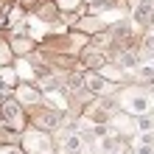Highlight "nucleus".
<instances>
[{"mask_svg":"<svg viewBox=\"0 0 154 154\" xmlns=\"http://www.w3.org/2000/svg\"><path fill=\"white\" fill-rule=\"evenodd\" d=\"M121 109L132 112V115H146V112L154 109V95L149 93L146 87L134 84V87H129V90L121 95Z\"/></svg>","mask_w":154,"mask_h":154,"instance_id":"nucleus-1","label":"nucleus"},{"mask_svg":"<svg viewBox=\"0 0 154 154\" xmlns=\"http://www.w3.org/2000/svg\"><path fill=\"white\" fill-rule=\"evenodd\" d=\"M20 149L25 154H56L51 132H42V129H25L23 140H20Z\"/></svg>","mask_w":154,"mask_h":154,"instance_id":"nucleus-2","label":"nucleus"},{"mask_svg":"<svg viewBox=\"0 0 154 154\" xmlns=\"http://www.w3.org/2000/svg\"><path fill=\"white\" fill-rule=\"evenodd\" d=\"M0 121H3V129L11 132V134H23L25 126H28V118H25V109L14 98L3 101V109H0Z\"/></svg>","mask_w":154,"mask_h":154,"instance_id":"nucleus-3","label":"nucleus"},{"mask_svg":"<svg viewBox=\"0 0 154 154\" xmlns=\"http://www.w3.org/2000/svg\"><path fill=\"white\" fill-rule=\"evenodd\" d=\"M42 90H37L34 84H25V81H20V84L14 87V101L20 106H39L42 104Z\"/></svg>","mask_w":154,"mask_h":154,"instance_id":"nucleus-4","label":"nucleus"},{"mask_svg":"<svg viewBox=\"0 0 154 154\" xmlns=\"http://www.w3.org/2000/svg\"><path fill=\"white\" fill-rule=\"evenodd\" d=\"M31 121H34V129L48 132V129H53V126L59 123V112H56V109H51V106H45V104H39L37 109H34Z\"/></svg>","mask_w":154,"mask_h":154,"instance_id":"nucleus-5","label":"nucleus"},{"mask_svg":"<svg viewBox=\"0 0 154 154\" xmlns=\"http://www.w3.org/2000/svg\"><path fill=\"white\" fill-rule=\"evenodd\" d=\"M132 17H134V23H137L140 28H149L154 23V3L151 0H137V3L132 6Z\"/></svg>","mask_w":154,"mask_h":154,"instance_id":"nucleus-6","label":"nucleus"},{"mask_svg":"<svg viewBox=\"0 0 154 154\" xmlns=\"http://www.w3.org/2000/svg\"><path fill=\"white\" fill-rule=\"evenodd\" d=\"M84 90H87V95H104V93H109V90L115 87V84H109V81L106 79H101L98 73H93V70H90V73H84Z\"/></svg>","mask_w":154,"mask_h":154,"instance_id":"nucleus-7","label":"nucleus"},{"mask_svg":"<svg viewBox=\"0 0 154 154\" xmlns=\"http://www.w3.org/2000/svg\"><path fill=\"white\" fill-rule=\"evenodd\" d=\"M98 76H101V79H106L109 84H121L126 73H123V67H118V65H109V62H104V65L98 67Z\"/></svg>","mask_w":154,"mask_h":154,"instance_id":"nucleus-8","label":"nucleus"},{"mask_svg":"<svg viewBox=\"0 0 154 154\" xmlns=\"http://www.w3.org/2000/svg\"><path fill=\"white\" fill-rule=\"evenodd\" d=\"M8 48H11V53H20V56H25V53L34 51V39H31V37H20V34H11Z\"/></svg>","mask_w":154,"mask_h":154,"instance_id":"nucleus-9","label":"nucleus"},{"mask_svg":"<svg viewBox=\"0 0 154 154\" xmlns=\"http://www.w3.org/2000/svg\"><path fill=\"white\" fill-rule=\"evenodd\" d=\"M76 31L81 34H98V31H104V20L101 17H81L79 20V25H76Z\"/></svg>","mask_w":154,"mask_h":154,"instance_id":"nucleus-10","label":"nucleus"},{"mask_svg":"<svg viewBox=\"0 0 154 154\" xmlns=\"http://www.w3.org/2000/svg\"><path fill=\"white\" fill-rule=\"evenodd\" d=\"M14 62V53H11V48H8V42L0 37V67H8Z\"/></svg>","mask_w":154,"mask_h":154,"instance_id":"nucleus-11","label":"nucleus"},{"mask_svg":"<svg viewBox=\"0 0 154 154\" xmlns=\"http://www.w3.org/2000/svg\"><path fill=\"white\" fill-rule=\"evenodd\" d=\"M81 149H84L81 134H70V137L65 140V151H67V154H81Z\"/></svg>","mask_w":154,"mask_h":154,"instance_id":"nucleus-12","label":"nucleus"},{"mask_svg":"<svg viewBox=\"0 0 154 154\" xmlns=\"http://www.w3.org/2000/svg\"><path fill=\"white\" fill-rule=\"evenodd\" d=\"M56 8L59 11H79V8H84V0H56Z\"/></svg>","mask_w":154,"mask_h":154,"instance_id":"nucleus-13","label":"nucleus"},{"mask_svg":"<svg viewBox=\"0 0 154 154\" xmlns=\"http://www.w3.org/2000/svg\"><path fill=\"white\" fill-rule=\"evenodd\" d=\"M137 129H140V132H154V115H151V112L137 115Z\"/></svg>","mask_w":154,"mask_h":154,"instance_id":"nucleus-14","label":"nucleus"},{"mask_svg":"<svg viewBox=\"0 0 154 154\" xmlns=\"http://www.w3.org/2000/svg\"><path fill=\"white\" fill-rule=\"evenodd\" d=\"M137 73H140V81H143V84H154V62H151V65H140Z\"/></svg>","mask_w":154,"mask_h":154,"instance_id":"nucleus-15","label":"nucleus"},{"mask_svg":"<svg viewBox=\"0 0 154 154\" xmlns=\"http://www.w3.org/2000/svg\"><path fill=\"white\" fill-rule=\"evenodd\" d=\"M23 17H25L23 6H11V8H8V25H14V23H23Z\"/></svg>","mask_w":154,"mask_h":154,"instance_id":"nucleus-16","label":"nucleus"},{"mask_svg":"<svg viewBox=\"0 0 154 154\" xmlns=\"http://www.w3.org/2000/svg\"><path fill=\"white\" fill-rule=\"evenodd\" d=\"M134 67V65H137V53H134V51H126L123 53V56H121V65H118V67Z\"/></svg>","mask_w":154,"mask_h":154,"instance_id":"nucleus-17","label":"nucleus"},{"mask_svg":"<svg viewBox=\"0 0 154 154\" xmlns=\"http://www.w3.org/2000/svg\"><path fill=\"white\" fill-rule=\"evenodd\" d=\"M0 154H25L20 143H0Z\"/></svg>","mask_w":154,"mask_h":154,"instance_id":"nucleus-18","label":"nucleus"},{"mask_svg":"<svg viewBox=\"0 0 154 154\" xmlns=\"http://www.w3.org/2000/svg\"><path fill=\"white\" fill-rule=\"evenodd\" d=\"M23 6H37V0H20Z\"/></svg>","mask_w":154,"mask_h":154,"instance_id":"nucleus-19","label":"nucleus"},{"mask_svg":"<svg viewBox=\"0 0 154 154\" xmlns=\"http://www.w3.org/2000/svg\"><path fill=\"white\" fill-rule=\"evenodd\" d=\"M84 3H93V6H98V3H101V0H84Z\"/></svg>","mask_w":154,"mask_h":154,"instance_id":"nucleus-20","label":"nucleus"},{"mask_svg":"<svg viewBox=\"0 0 154 154\" xmlns=\"http://www.w3.org/2000/svg\"><path fill=\"white\" fill-rule=\"evenodd\" d=\"M53 3H56V0H53Z\"/></svg>","mask_w":154,"mask_h":154,"instance_id":"nucleus-21","label":"nucleus"}]
</instances>
